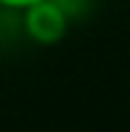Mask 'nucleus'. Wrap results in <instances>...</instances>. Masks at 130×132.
<instances>
[{
	"label": "nucleus",
	"instance_id": "nucleus-2",
	"mask_svg": "<svg viewBox=\"0 0 130 132\" xmlns=\"http://www.w3.org/2000/svg\"><path fill=\"white\" fill-rule=\"evenodd\" d=\"M57 3L62 5V11L68 14V19L73 22V19H81V16L90 11L92 0H57Z\"/></svg>",
	"mask_w": 130,
	"mask_h": 132
},
{
	"label": "nucleus",
	"instance_id": "nucleus-1",
	"mask_svg": "<svg viewBox=\"0 0 130 132\" xmlns=\"http://www.w3.org/2000/svg\"><path fill=\"white\" fill-rule=\"evenodd\" d=\"M25 32L38 46H54L68 35L70 19L57 0H38L22 11Z\"/></svg>",
	"mask_w": 130,
	"mask_h": 132
},
{
	"label": "nucleus",
	"instance_id": "nucleus-3",
	"mask_svg": "<svg viewBox=\"0 0 130 132\" xmlns=\"http://www.w3.org/2000/svg\"><path fill=\"white\" fill-rule=\"evenodd\" d=\"M38 3V0H0V8L3 11H16V14H22V11L27 8V5Z\"/></svg>",
	"mask_w": 130,
	"mask_h": 132
}]
</instances>
